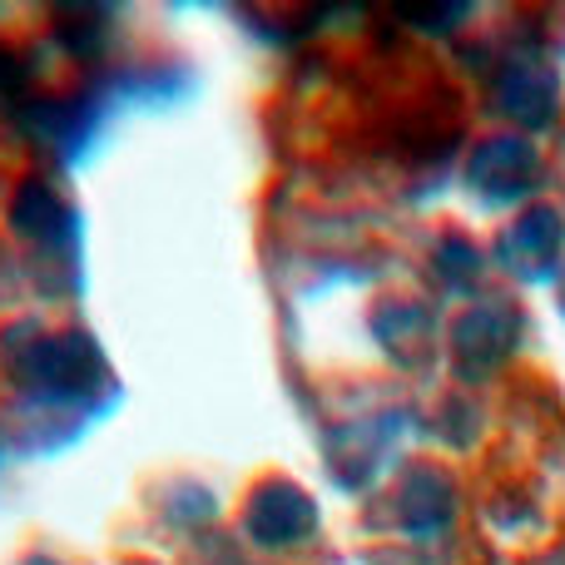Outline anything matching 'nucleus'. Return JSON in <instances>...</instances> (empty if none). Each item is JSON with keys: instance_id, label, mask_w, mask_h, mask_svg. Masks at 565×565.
<instances>
[{"instance_id": "nucleus-1", "label": "nucleus", "mask_w": 565, "mask_h": 565, "mask_svg": "<svg viewBox=\"0 0 565 565\" xmlns=\"http://www.w3.org/2000/svg\"><path fill=\"white\" fill-rule=\"evenodd\" d=\"M0 367L30 407L60 417H95L115 402V367L99 342L79 328L50 332L35 318H15L0 332Z\"/></svg>"}, {"instance_id": "nucleus-2", "label": "nucleus", "mask_w": 565, "mask_h": 565, "mask_svg": "<svg viewBox=\"0 0 565 565\" xmlns=\"http://www.w3.org/2000/svg\"><path fill=\"white\" fill-rule=\"evenodd\" d=\"M526 338V312H521L516 298H477L457 312L451 322V367H457L461 382H487L491 372H501L511 362V352Z\"/></svg>"}, {"instance_id": "nucleus-3", "label": "nucleus", "mask_w": 565, "mask_h": 565, "mask_svg": "<svg viewBox=\"0 0 565 565\" xmlns=\"http://www.w3.org/2000/svg\"><path fill=\"white\" fill-rule=\"evenodd\" d=\"M238 526H244V536L254 541L258 551H292L318 536L322 516H318V501L292 477H264L248 491Z\"/></svg>"}, {"instance_id": "nucleus-4", "label": "nucleus", "mask_w": 565, "mask_h": 565, "mask_svg": "<svg viewBox=\"0 0 565 565\" xmlns=\"http://www.w3.org/2000/svg\"><path fill=\"white\" fill-rule=\"evenodd\" d=\"M491 99H497V115L541 135L561 119V75L541 50H511L491 75Z\"/></svg>"}, {"instance_id": "nucleus-5", "label": "nucleus", "mask_w": 565, "mask_h": 565, "mask_svg": "<svg viewBox=\"0 0 565 565\" xmlns=\"http://www.w3.org/2000/svg\"><path fill=\"white\" fill-rule=\"evenodd\" d=\"M109 99H115V89H109V95L85 89V95H65V99H35L30 95L25 105L15 109V125L25 129V139H35L45 154L75 159V154H85V145L99 135Z\"/></svg>"}, {"instance_id": "nucleus-6", "label": "nucleus", "mask_w": 565, "mask_h": 565, "mask_svg": "<svg viewBox=\"0 0 565 565\" xmlns=\"http://www.w3.org/2000/svg\"><path fill=\"white\" fill-rule=\"evenodd\" d=\"M387 521L412 541H437L457 521V481L431 461H412L387 497Z\"/></svg>"}, {"instance_id": "nucleus-7", "label": "nucleus", "mask_w": 565, "mask_h": 565, "mask_svg": "<svg viewBox=\"0 0 565 565\" xmlns=\"http://www.w3.org/2000/svg\"><path fill=\"white\" fill-rule=\"evenodd\" d=\"M565 258V214L556 204H531L497 234V264L521 282L556 278Z\"/></svg>"}, {"instance_id": "nucleus-8", "label": "nucleus", "mask_w": 565, "mask_h": 565, "mask_svg": "<svg viewBox=\"0 0 565 565\" xmlns=\"http://www.w3.org/2000/svg\"><path fill=\"white\" fill-rule=\"evenodd\" d=\"M10 228H15V238H25L40 258H50V264H70L79 248V214L45 179H25V184L15 189V199H10Z\"/></svg>"}, {"instance_id": "nucleus-9", "label": "nucleus", "mask_w": 565, "mask_h": 565, "mask_svg": "<svg viewBox=\"0 0 565 565\" xmlns=\"http://www.w3.org/2000/svg\"><path fill=\"white\" fill-rule=\"evenodd\" d=\"M467 184L487 204H521L541 184V149L521 135H491L471 149Z\"/></svg>"}, {"instance_id": "nucleus-10", "label": "nucleus", "mask_w": 565, "mask_h": 565, "mask_svg": "<svg viewBox=\"0 0 565 565\" xmlns=\"http://www.w3.org/2000/svg\"><path fill=\"white\" fill-rule=\"evenodd\" d=\"M372 338L382 342V352H387L392 362L422 367V362L431 358V348H437V312H431L427 302L387 298L372 312Z\"/></svg>"}, {"instance_id": "nucleus-11", "label": "nucleus", "mask_w": 565, "mask_h": 565, "mask_svg": "<svg viewBox=\"0 0 565 565\" xmlns=\"http://www.w3.org/2000/svg\"><path fill=\"white\" fill-rule=\"evenodd\" d=\"M431 274L447 292H477L481 274H487V254L471 244L467 234H441L437 248H431Z\"/></svg>"}, {"instance_id": "nucleus-12", "label": "nucleus", "mask_w": 565, "mask_h": 565, "mask_svg": "<svg viewBox=\"0 0 565 565\" xmlns=\"http://www.w3.org/2000/svg\"><path fill=\"white\" fill-rule=\"evenodd\" d=\"M60 20L65 25L60 30V40H65L70 55H99V50L109 45V20H115V10H99V6H75V10H60Z\"/></svg>"}, {"instance_id": "nucleus-13", "label": "nucleus", "mask_w": 565, "mask_h": 565, "mask_svg": "<svg viewBox=\"0 0 565 565\" xmlns=\"http://www.w3.org/2000/svg\"><path fill=\"white\" fill-rule=\"evenodd\" d=\"M30 99V65L15 45H0V109L15 115L20 105Z\"/></svg>"}, {"instance_id": "nucleus-14", "label": "nucleus", "mask_w": 565, "mask_h": 565, "mask_svg": "<svg viewBox=\"0 0 565 565\" xmlns=\"http://www.w3.org/2000/svg\"><path fill=\"white\" fill-rule=\"evenodd\" d=\"M397 15H402V20H412L417 30H431V35H447V30H457L461 20L471 15V6H402Z\"/></svg>"}, {"instance_id": "nucleus-15", "label": "nucleus", "mask_w": 565, "mask_h": 565, "mask_svg": "<svg viewBox=\"0 0 565 565\" xmlns=\"http://www.w3.org/2000/svg\"><path fill=\"white\" fill-rule=\"evenodd\" d=\"M20 565H70V561H60V556H45V551H30V556L20 561Z\"/></svg>"}]
</instances>
